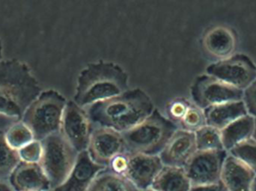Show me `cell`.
<instances>
[{
  "label": "cell",
  "mask_w": 256,
  "mask_h": 191,
  "mask_svg": "<svg viewBox=\"0 0 256 191\" xmlns=\"http://www.w3.org/2000/svg\"><path fill=\"white\" fill-rule=\"evenodd\" d=\"M236 34L228 27H214L209 30L204 37L203 44L208 52L219 58V60L228 58L234 54L236 50Z\"/></svg>",
  "instance_id": "17"
},
{
  "label": "cell",
  "mask_w": 256,
  "mask_h": 191,
  "mask_svg": "<svg viewBox=\"0 0 256 191\" xmlns=\"http://www.w3.org/2000/svg\"><path fill=\"white\" fill-rule=\"evenodd\" d=\"M128 159H129V152H124L114 158L106 168L115 174L124 176L127 170Z\"/></svg>",
  "instance_id": "30"
},
{
  "label": "cell",
  "mask_w": 256,
  "mask_h": 191,
  "mask_svg": "<svg viewBox=\"0 0 256 191\" xmlns=\"http://www.w3.org/2000/svg\"><path fill=\"white\" fill-rule=\"evenodd\" d=\"M192 103L201 109L243 99L244 90L209 74L197 76L190 88Z\"/></svg>",
  "instance_id": "7"
},
{
  "label": "cell",
  "mask_w": 256,
  "mask_h": 191,
  "mask_svg": "<svg viewBox=\"0 0 256 191\" xmlns=\"http://www.w3.org/2000/svg\"><path fill=\"white\" fill-rule=\"evenodd\" d=\"M256 175L246 164L228 154L224 162L221 182L228 191H252Z\"/></svg>",
  "instance_id": "16"
},
{
  "label": "cell",
  "mask_w": 256,
  "mask_h": 191,
  "mask_svg": "<svg viewBox=\"0 0 256 191\" xmlns=\"http://www.w3.org/2000/svg\"><path fill=\"white\" fill-rule=\"evenodd\" d=\"M159 156L129 152L127 170L124 174L140 190L150 188L164 168Z\"/></svg>",
  "instance_id": "12"
},
{
  "label": "cell",
  "mask_w": 256,
  "mask_h": 191,
  "mask_svg": "<svg viewBox=\"0 0 256 191\" xmlns=\"http://www.w3.org/2000/svg\"><path fill=\"white\" fill-rule=\"evenodd\" d=\"M252 191H256V178L254 180V184H252Z\"/></svg>",
  "instance_id": "35"
},
{
  "label": "cell",
  "mask_w": 256,
  "mask_h": 191,
  "mask_svg": "<svg viewBox=\"0 0 256 191\" xmlns=\"http://www.w3.org/2000/svg\"><path fill=\"white\" fill-rule=\"evenodd\" d=\"M87 191H140L126 176L115 174L108 168L102 170Z\"/></svg>",
  "instance_id": "21"
},
{
  "label": "cell",
  "mask_w": 256,
  "mask_h": 191,
  "mask_svg": "<svg viewBox=\"0 0 256 191\" xmlns=\"http://www.w3.org/2000/svg\"><path fill=\"white\" fill-rule=\"evenodd\" d=\"M20 162L18 151L7 144L4 132H0V181H8Z\"/></svg>",
  "instance_id": "22"
},
{
  "label": "cell",
  "mask_w": 256,
  "mask_h": 191,
  "mask_svg": "<svg viewBox=\"0 0 256 191\" xmlns=\"http://www.w3.org/2000/svg\"><path fill=\"white\" fill-rule=\"evenodd\" d=\"M86 151L93 162L104 168L116 156L128 152L122 134L105 127H94Z\"/></svg>",
  "instance_id": "11"
},
{
  "label": "cell",
  "mask_w": 256,
  "mask_h": 191,
  "mask_svg": "<svg viewBox=\"0 0 256 191\" xmlns=\"http://www.w3.org/2000/svg\"><path fill=\"white\" fill-rule=\"evenodd\" d=\"M191 104L192 103L190 102L184 98H177L172 100L167 106V117L178 126Z\"/></svg>",
  "instance_id": "28"
},
{
  "label": "cell",
  "mask_w": 256,
  "mask_h": 191,
  "mask_svg": "<svg viewBox=\"0 0 256 191\" xmlns=\"http://www.w3.org/2000/svg\"><path fill=\"white\" fill-rule=\"evenodd\" d=\"M255 118L250 115L244 116L221 130L224 150L230 152L240 142L252 138Z\"/></svg>",
  "instance_id": "19"
},
{
  "label": "cell",
  "mask_w": 256,
  "mask_h": 191,
  "mask_svg": "<svg viewBox=\"0 0 256 191\" xmlns=\"http://www.w3.org/2000/svg\"><path fill=\"white\" fill-rule=\"evenodd\" d=\"M228 154L224 150L196 152L184 168L192 186L220 182L222 166Z\"/></svg>",
  "instance_id": "9"
},
{
  "label": "cell",
  "mask_w": 256,
  "mask_h": 191,
  "mask_svg": "<svg viewBox=\"0 0 256 191\" xmlns=\"http://www.w3.org/2000/svg\"><path fill=\"white\" fill-rule=\"evenodd\" d=\"M104 168L93 162L87 151L82 152L64 184L52 191H87L96 176Z\"/></svg>",
  "instance_id": "15"
},
{
  "label": "cell",
  "mask_w": 256,
  "mask_h": 191,
  "mask_svg": "<svg viewBox=\"0 0 256 191\" xmlns=\"http://www.w3.org/2000/svg\"><path fill=\"white\" fill-rule=\"evenodd\" d=\"M252 138L256 140V118H255V128H254V134H252Z\"/></svg>",
  "instance_id": "34"
},
{
  "label": "cell",
  "mask_w": 256,
  "mask_h": 191,
  "mask_svg": "<svg viewBox=\"0 0 256 191\" xmlns=\"http://www.w3.org/2000/svg\"><path fill=\"white\" fill-rule=\"evenodd\" d=\"M40 164L51 184L52 190L64 184L74 168L79 152L61 132L42 140Z\"/></svg>",
  "instance_id": "6"
},
{
  "label": "cell",
  "mask_w": 256,
  "mask_h": 191,
  "mask_svg": "<svg viewBox=\"0 0 256 191\" xmlns=\"http://www.w3.org/2000/svg\"><path fill=\"white\" fill-rule=\"evenodd\" d=\"M228 154L243 162L256 175V140L250 138L232 148Z\"/></svg>",
  "instance_id": "25"
},
{
  "label": "cell",
  "mask_w": 256,
  "mask_h": 191,
  "mask_svg": "<svg viewBox=\"0 0 256 191\" xmlns=\"http://www.w3.org/2000/svg\"><path fill=\"white\" fill-rule=\"evenodd\" d=\"M197 151L224 150L221 132L212 126H206L195 132Z\"/></svg>",
  "instance_id": "24"
},
{
  "label": "cell",
  "mask_w": 256,
  "mask_h": 191,
  "mask_svg": "<svg viewBox=\"0 0 256 191\" xmlns=\"http://www.w3.org/2000/svg\"><path fill=\"white\" fill-rule=\"evenodd\" d=\"M42 92L28 64L14 58L0 62V116L21 120Z\"/></svg>",
  "instance_id": "2"
},
{
  "label": "cell",
  "mask_w": 256,
  "mask_h": 191,
  "mask_svg": "<svg viewBox=\"0 0 256 191\" xmlns=\"http://www.w3.org/2000/svg\"><path fill=\"white\" fill-rule=\"evenodd\" d=\"M2 51H3L2 43L1 39H0V62L2 61Z\"/></svg>",
  "instance_id": "33"
},
{
  "label": "cell",
  "mask_w": 256,
  "mask_h": 191,
  "mask_svg": "<svg viewBox=\"0 0 256 191\" xmlns=\"http://www.w3.org/2000/svg\"><path fill=\"white\" fill-rule=\"evenodd\" d=\"M85 110L94 127L109 128L122 133L147 118L154 108L150 98L143 90L135 88Z\"/></svg>",
  "instance_id": "1"
},
{
  "label": "cell",
  "mask_w": 256,
  "mask_h": 191,
  "mask_svg": "<svg viewBox=\"0 0 256 191\" xmlns=\"http://www.w3.org/2000/svg\"><path fill=\"white\" fill-rule=\"evenodd\" d=\"M4 136L7 144L16 151L34 140L32 132L21 120L9 124L4 132Z\"/></svg>",
  "instance_id": "23"
},
{
  "label": "cell",
  "mask_w": 256,
  "mask_h": 191,
  "mask_svg": "<svg viewBox=\"0 0 256 191\" xmlns=\"http://www.w3.org/2000/svg\"><path fill=\"white\" fill-rule=\"evenodd\" d=\"M150 188L156 191H190L192 184L184 168L164 166Z\"/></svg>",
  "instance_id": "20"
},
{
  "label": "cell",
  "mask_w": 256,
  "mask_h": 191,
  "mask_svg": "<svg viewBox=\"0 0 256 191\" xmlns=\"http://www.w3.org/2000/svg\"><path fill=\"white\" fill-rule=\"evenodd\" d=\"M8 182L14 191H52L50 182L39 163L20 162Z\"/></svg>",
  "instance_id": "14"
},
{
  "label": "cell",
  "mask_w": 256,
  "mask_h": 191,
  "mask_svg": "<svg viewBox=\"0 0 256 191\" xmlns=\"http://www.w3.org/2000/svg\"><path fill=\"white\" fill-rule=\"evenodd\" d=\"M178 129L177 124L154 109L141 122L122 134L129 152L159 156Z\"/></svg>",
  "instance_id": "4"
},
{
  "label": "cell",
  "mask_w": 256,
  "mask_h": 191,
  "mask_svg": "<svg viewBox=\"0 0 256 191\" xmlns=\"http://www.w3.org/2000/svg\"><path fill=\"white\" fill-rule=\"evenodd\" d=\"M18 152L21 162L30 164L40 163L42 156V141L34 140L18 150Z\"/></svg>",
  "instance_id": "27"
},
{
  "label": "cell",
  "mask_w": 256,
  "mask_h": 191,
  "mask_svg": "<svg viewBox=\"0 0 256 191\" xmlns=\"http://www.w3.org/2000/svg\"><path fill=\"white\" fill-rule=\"evenodd\" d=\"M243 100L248 115L256 118V80L244 90Z\"/></svg>",
  "instance_id": "29"
},
{
  "label": "cell",
  "mask_w": 256,
  "mask_h": 191,
  "mask_svg": "<svg viewBox=\"0 0 256 191\" xmlns=\"http://www.w3.org/2000/svg\"><path fill=\"white\" fill-rule=\"evenodd\" d=\"M190 191H228L222 182L206 186H192Z\"/></svg>",
  "instance_id": "31"
},
{
  "label": "cell",
  "mask_w": 256,
  "mask_h": 191,
  "mask_svg": "<svg viewBox=\"0 0 256 191\" xmlns=\"http://www.w3.org/2000/svg\"><path fill=\"white\" fill-rule=\"evenodd\" d=\"M207 126L222 130L236 120L248 115L243 100L226 102L204 110Z\"/></svg>",
  "instance_id": "18"
},
{
  "label": "cell",
  "mask_w": 256,
  "mask_h": 191,
  "mask_svg": "<svg viewBox=\"0 0 256 191\" xmlns=\"http://www.w3.org/2000/svg\"><path fill=\"white\" fill-rule=\"evenodd\" d=\"M66 98L54 90L42 91L30 105L21 121L32 132L34 140L42 141L61 130Z\"/></svg>",
  "instance_id": "5"
},
{
  "label": "cell",
  "mask_w": 256,
  "mask_h": 191,
  "mask_svg": "<svg viewBox=\"0 0 256 191\" xmlns=\"http://www.w3.org/2000/svg\"><path fill=\"white\" fill-rule=\"evenodd\" d=\"M206 70L208 74L242 90L248 88L256 80V66L243 54H233L219 60L210 64Z\"/></svg>",
  "instance_id": "8"
},
{
  "label": "cell",
  "mask_w": 256,
  "mask_h": 191,
  "mask_svg": "<svg viewBox=\"0 0 256 191\" xmlns=\"http://www.w3.org/2000/svg\"><path fill=\"white\" fill-rule=\"evenodd\" d=\"M0 191H14L8 181H0Z\"/></svg>",
  "instance_id": "32"
},
{
  "label": "cell",
  "mask_w": 256,
  "mask_h": 191,
  "mask_svg": "<svg viewBox=\"0 0 256 191\" xmlns=\"http://www.w3.org/2000/svg\"><path fill=\"white\" fill-rule=\"evenodd\" d=\"M196 151L195 133L178 128L160 153L159 157L164 166L184 168Z\"/></svg>",
  "instance_id": "13"
},
{
  "label": "cell",
  "mask_w": 256,
  "mask_h": 191,
  "mask_svg": "<svg viewBox=\"0 0 256 191\" xmlns=\"http://www.w3.org/2000/svg\"><path fill=\"white\" fill-rule=\"evenodd\" d=\"M93 128L85 108L74 100L68 102L60 132L78 152L86 151Z\"/></svg>",
  "instance_id": "10"
},
{
  "label": "cell",
  "mask_w": 256,
  "mask_h": 191,
  "mask_svg": "<svg viewBox=\"0 0 256 191\" xmlns=\"http://www.w3.org/2000/svg\"><path fill=\"white\" fill-rule=\"evenodd\" d=\"M128 88V76L120 66L110 62L94 63L80 74L74 102L86 108L120 96Z\"/></svg>",
  "instance_id": "3"
},
{
  "label": "cell",
  "mask_w": 256,
  "mask_h": 191,
  "mask_svg": "<svg viewBox=\"0 0 256 191\" xmlns=\"http://www.w3.org/2000/svg\"><path fill=\"white\" fill-rule=\"evenodd\" d=\"M207 126L204 110L191 104L183 118L178 124L179 129L195 133L204 126Z\"/></svg>",
  "instance_id": "26"
},
{
  "label": "cell",
  "mask_w": 256,
  "mask_h": 191,
  "mask_svg": "<svg viewBox=\"0 0 256 191\" xmlns=\"http://www.w3.org/2000/svg\"><path fill=\"white\" fill-rule=\"evenodd\" d=\"M140 191H156L154 190V189H152V188H150L146 189V190H142Z\"/></svg>",
  "instance_id": "36"
}]
</instances>
